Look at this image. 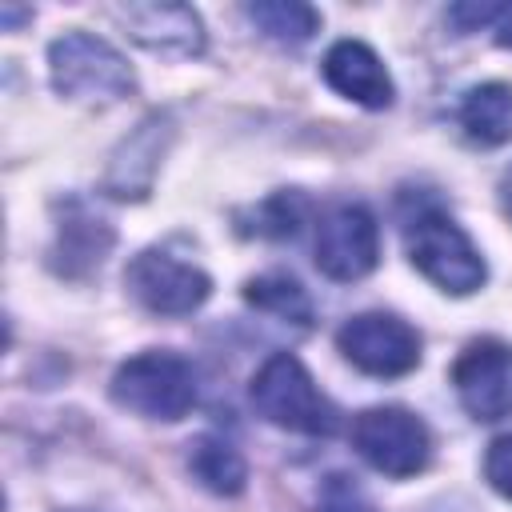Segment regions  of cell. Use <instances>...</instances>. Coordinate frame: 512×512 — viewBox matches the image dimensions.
I'll list each match as a JSON object with an SVG mask.
<instances>
[{
    "label": "cell",
    "instance_id": "cell-2",
    "mask_svg": "<svg viewBox=\"0 0 512 512\" xmlns=\"http://www.w3.org/2000/svg\"><path fill=\"white\" fill-rule=\"evenodd\" d=\"M248 396H252L256 412L284 432H300V436L336 432V408L328 404V396L316 388L312 372L292 352H272L256 368Z\"/></svg>",
    "mask_w": 512,
    "mask_h": 512
},
{
    "label": "cell",
    "instance_id": "cell-16",
    "mask_svg": "<svg viewBox=\"0 0 512 512\" xmlns=\"http://www.w3.org/2000/svg\"><path fill=\"white\" fill-rule=\"evenodd\" d=\"M244 300L252 308H260V312L284 320V324H300V328L312 324V300H308L304 284L284 276V272H268V276L248 280L244 284Z\"/></svg>",
    "mask_w": 512,
    "mask_h": 512
},
{
    "label": "cell",
    "instance_id": "cell-10",
    "mask_svg": "<svg viewBox=\"0 0 512 512\" xmlns=\"http://www.w3.org/2000/svg\"><path fill=\"white\" fill-rule=\"evenodd\" d=\"M128 36L164 56L204 52V24L188 4H128L120 8Z\"/></svg>",
    "mask_w": 512,
    "mask_h": 512
},
{
    "label": "cell",
    "instance_id": "cell-6",
    "mask_svg": "<svg viewBox=\"0 0 512 512\" xmlns=\"http://www.w3.org/2000/svg\"><path fill=\"white\" fill-rule=\"evenodd\" d=\"M336 344L352 368L380 376V380L408 376L420 364L416 328L392 312H360V316L344 320L336 332Z\"/></svg>",
    "mask_w": 512,
    "mask_h": 512
},
{
    "label": "cell",
    "instance_id": "cell-7",
    "mask_svg": "<svg viewBox=\"0 0 512 512\" xmlns=\"http://www.w3.org/2000/svg\"><path fill=\"white\" fill-rule=\"evenodd\" d=\"M124 284L156 316H188L212 296L208 272L160 248H144L140 256H132V264L124 268Z\"/></svg>",
    "mask_w": 512,
    "mask_h": 512
},
{
    "label": "cell",
    "instance_id": "cell-5",
    "mask_svg": "<svg viewBox=\"0 0 512 512\" xmlns=\"http://www.w3.org/2000/svg\"><path fill=\"white\" fill-rule=\"evenodd\" d=\"M352 448L360 460L392 480H408L428 468L432 460V436L428 424L408 408H368L352 424Z\"/></svg>",
    "mask_w": 512,
    "mask_h": 512
},
{
    "label": "cell",
    "instance_id": "cell-13",
    "mask_svg": "<svg viewBox=\"0 0 512 512\" xmlns=\"http://www.w3.org/2000/svg\"><path fill=\"white\" fill-rule=\"evenodd\" d=\"M108 248H112V228L100 216L84 212L80 204H72V212L56 224V248H52V256H56L60 272H68V276H80L88 268H100V260L108 256Z\"/></svg>",
    "mask_w": 512,
    "mask_h": 512
},
{
    "label": "cell",
    "instance_id": "cell-14",
    "mask_svg": "<svg viewBox=\"0 0 512 512\" xmlns=\"http://www.w3.org/2000/svg\"><path fill=\"white\" fill-rule=\"evenodd\" d=\"M188 468H192V476H196L208 492H216V496H236V492H244V480H248L244 456H240L228 440H220V436H200V440H192Z\"/></svg>",
    "mask_w": 512,
    "mask_h": 512
},
{
    "label": "cell",
    "instance_id": "cell-20",
    "mask_svg": "<svg viewBox=\"0 0 512 512\" xmlns=\"http://www.w3.org/2000/svg\"><path fill=\"white\" fill-rule=\"evenodd\" d=\"M496 16H500V4H452L448 8V20L460 32H480V28L496 24Z\"/></svg>",
    "mask_w": 512,
    "mask_h": 512
},
{
    "label": "cell",
    "instance_id": "cell-18",
    "mask_svg": "<svg viewBox=\"0 0 512 512\" xmlns=\"http://www.w3.org/2000/svg\"><path fill=\"white\" fill-rule=\"evenodd\" d=\"M304 200L296 196V192H276L272 200H264L260 204V224H256V232H264V236H292L296 228H300V220H304Z\"/></svg>",
    "mask_w": 512,
    "mask_h": 512
},
{
    "label": "cell",
    "instance_id": "cell-19",
    "mask_svg": "<svg viewBox=\"0 0 512 512\" xmlns=\"http://www.w3.org/2000/svg\"><path fill=\"white\" fill-rule=\"evenodd\" d=\"M484 480L504 500H512V432H504V436H496L488 444V452H484Z\"/></svg>",
    "mask_w": 512,
    "mask_h": 512
},
{
    "label": "cell",
    "instance_id": "cell-3",
    "mask_svg": "<svg viewBox=\"0 0 512 512\" xmlns=\"http://www.w3.org/2000/svg\"><path fill=\"white\" fill-rule=\"evenodd\" d=\"M52 88L84 104H116L136 88L128 60L92 32H64L48 44Z\"/></svg>",
    "mask_w": 512,
    "mask_h": 512
},
{
    "label": "cell",
    "instance_id": "cell-15",
    "mask_svg": "<svg viewBox=\"0 0 512 512\" xmlns=\"http://www.w3.org/2000/svg\"><path fill=\"white\" fill-rule=\"evenodd\" d=\"M244 16L268 40H280V44H304L320 32V12L300 0H256V4H244Z\"/></svg>",
    "mask_w": 512,
    "mask_h": 512
},
{
    "label": "cell",
    "instance_id": "cell-11",
    "mask_svg": "<svg viewBox=\"0 0 512 512\" xmlns=\"http://www.w3.org/2000/svg\"><path fill=\"white\" fill-rule=\"evenodd\" d=\"M324 80L344 100L364 104V108H388L396 96L384 60L364 40H336L324 56Z\"/></svg>",
    "mask_w": 512,
    "mask_h": 512
},
{
    "label": "cell",
    "instance_id": "cell-22",
    "mask_svg": "<svg viewBox=\"0 0 512 512\" xmlns=\"http://www.w3.org/2000/svg\"><path fill=\"white\" fill-rule=\"evenodd\" d=\"M500 204H504V212L512 216V168L500 176Z\"/></svg>",
    "mask_w": 512,
    "mask_h": 512
},
{
    "label": "cell",
    "instance_id": "cell-12",
    "mask_svg": "<svg viewBox=\"0 0 512 512\" xmlns=\"http://www.w3.org/2000/svg\"><path fill=\"white\" fill-rule=\"evenodd\" d=\"M456 116L472 144H484V148L508 144L512 140V84L488 80V84L468 88Z\"/></svg>",
    "mask_w": 512,
    "mask_h": 512
},
{
    "label": "cell",
    "instance_id": "cell-9",
    "mask_svg": "<svg viewBox=\"0 0 512 512\" xmlns=\"http://www.w3.org/2000/svg\"><path fill=\"white\" fill-rule=\"evenodd\" d=\"M452 388L472 420L512 416V344L472 340L452 364Z\"/></svg>",
    "mask_w": 512,
    "mask_h": 512
},
{
    "label": "cell",
    "instance_id": "cell-1",
    "mask_svg": "<svg viewBox=\"0 0 512 512\" xmlns=\"http://www.w3.org/2000/svg\"><path fill=\"white\" fill-rule=\"evenodd\" d=\"M404 248H408L412 268L424 280H432L440 292L468 296L488 276V264L480 248L472 244V236L440 208H420L404 224Z\"/></svg>",
    "mask_w": 512,
    "mask_h": 512
},
{
    "label": "cell",
    "instance_id": "cell-8",
    "mask_svg": "<svg viewBox=\"0 0 512 512\" xmlns=\"http://www.w3.org/2000/svg\"><path fill=\"white\" fill-rule=\"evenodd\" d=\"M316 268L328 280L352 284L368 276L380 260V228L376 216L364 204H336L332 212L320 216L316 224Z\"/></svg>",
    "mask_w": 512,
    "mask_h": 512
},
{
    "label": "cell",
    "instance_id": "cell-21",
    "mask_svg": "<svg viewBox=\"0 0 512 512\" xmlns=\"http://www.w3.org/2000/svg\"><path fill=\"white\" fill-rule=\"evenodd\" d=\"M492 36L500 48H512V4H500V16L492 24Z\"/></svg>",
    "mask_w": 512,
    "mask_h": 512
},
{
    "label": "cell",
    "instance_id": "cell-4",
    "mask_svg": "<svg viewBox=\"0 0 512 512\" xmlns=\"http://www.w3.org/2000/svg\"><path fill=\"white\" fill-rule=\"evenodd\" d=\"M112 400L144 420H180L196 404V372L176 352H136L112 376Z\"/></svg>",
    "mask_w": 512,
    "mask_h": 512
},
{
    "label": "cell",
    "instance_id": "cell-17",
    "mask_svg": "<svg viewBox=\"0 0 512 512\" xmlns=\"http://www.w3.org/2000/svg\"><path fill=\"white\" fill-rule=\"evenodd\" d=\"M316 512H376V508L352 476L332 472V476H324V484L316 492Z\"/></svg>",
    "mask_w": 512,
    "mask_h": 512
}]
</instances>
